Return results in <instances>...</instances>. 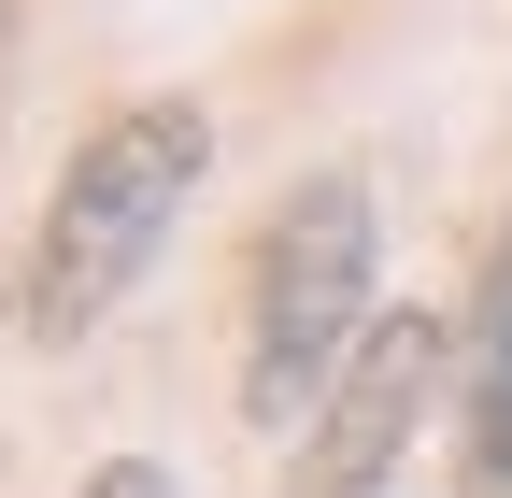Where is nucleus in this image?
I'll return each instance as SVG.
<instances>
[{
  "label": "nucleus",
  "mask_w": 512,
  "mask_h": 498,
  "mask_svg": "<svg viewBox=\"0 0 512 498\" xmlns=\"http://www.w3.org/2000/svg\"><path fill=\"white\" fill-rule=\"evenodd\" d=\"M470 484L512 498V228H498V271L470 314Z\"/></svg>",
  "instance_id": "4"
},
{
  "label": "nucleus",
  "mask_w": 512,
  "mask_h": 498,
  "mask_svg": "<svg viewBox=\"0 0 512 498\" xmlns=\"http://www.w3.org/2000/svg\"><path fill=\"white\" fill-rule=\"evenodd\" d=\"M470 370V342L427 314H370L356 328V356H342V385L313 399V498H384L399 484V456H413V427H427V399Z\"/></svg>",
  "instance_id": "3"
},
{
  "label": "nucleus",
  "mask_w": 512,
  "mask_h": 498,
  "mask_svg": "<svg viewBox=\"0 0 512 498\" xmlns=\"http://www.w3.org/2000/svg\"><path fill=\"white\" fill-rule=\"evenodd\" d=\"M370 271H384V214H370L356 171H313V185L271 200V228L242 257V427H271V442L313 427V399L342 385L356 328L384 314Z\"/></svg>",
  "instance_id": "2"
},
{
  "label": "nucleus",
  "mask_w": 512,
  "mask_h": 498,
  "mask_svg": "<svg viewBox=\"0 0 512 498\" xmlns=\"http://www.w3.org/2000/svg\"><path fill=\"white\" fill-rule=\"evenodd\" d=\"M72 498H185V484H171V470H157V456H100V470H86V484H72Z\"/></svg>",
  "instance_id": "5"
},
{
  "label": "nucleus",
  "mask_w": 512,
  "mask_h": 498,
  "mask_svg": "<svg viewBox=\"0 0 512 498\" xmlns=\"http://www.w3.org/2000/svg\"><path fill=\"white\" fill-rule=\"evenodd\" d=\"M214 171V114L200 100H114L100 129L57 157L43 214H29V257H15V342H86L128 285L171 257L185 200H200Z\"/></svg>",
  "instance_id": "1"
}]
</instances>
